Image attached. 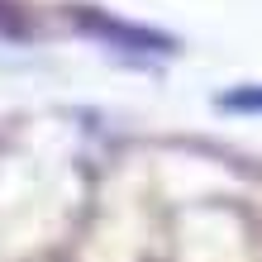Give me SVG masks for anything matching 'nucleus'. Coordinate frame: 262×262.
<instances>
[{"label": "nucleus", "mask_w": 262, "mask_h": 262, "mask_svg": "<svg viewBox=\"0 0 262 262\" xmlns=\"http://www.w3.org/2000/svg\"><path fill=\"white\" fill-rule=\"evenodd\" d=\"M224 110H262V86L257 91H234V96H224Z\"/></svg>", "instance_id": "nucleus-1"}]
</instances>
